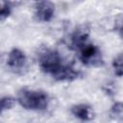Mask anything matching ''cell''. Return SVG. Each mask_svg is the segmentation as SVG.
Segmentation results:
<instances>
[{
    "label": "cell",
    "mask_w": 123,
    "mask_h": 123,
    "mask_svg": "<svg viewBox=\"0 0 123 123\" xmlns=\"http://www.w3.org/2000/svg\"><path fill=\"white\" fill-rule=\"evenodd\" d=\"M17 102L26 110L42 111L48 107L49 97L44 91L21 89L17 94Z\"/></svg>",
    "instance_id": "6da1fadb"
},
{
    "label": "cell",
    "mask_w": 123,
    "mask_h": 123,
    "mask_svg": "<svg viewBox=\"0 0 123 123\" xmlns=\"http://www.w3.org/2000/svg\"><path fill=\"white\" fill-rule=\"evenodd\" d=\"M64 64L62 58L55 50L45 49L38 56V65L40 69L44 73L51 75L53 78L64 66Z\"/></svg>",
    "instance_id": "7a4b0ae2"
},
{
    "label": "cell",
    "mask_w": 123,
    "mask_h": 123,
    "mask_svg": "<svg viewBox=\"0 0 123 123\" xmlns=\"http://www.w3.org/2000/svg\"><path fill=\"white\" fill-rule=\"evenodd\" d=\"M76 51L79 52V59L84 64L89 66H101L103 64L101 51L96 45L86 42Z\"/></svg>",
    "instance_id": "3957f363"
},
{
    "label": "cell",
    "mask_w": 123,
    "mask_h": 123,
    "mask_svg": "<svg viewBox=\"0 0 123 123\" xmlns=\"http://www.w3.org/2000/svg\"><path fill=\"white\" fill-rule=\"evenodd\" d=\"M35 14L39 21H50L55 13V5L50 1H40L36 4Z\"/></svg>",
    "instance_id": "277c9868"
},
{
    "label": "cell",
    "mask_w": 123,
    "mask_h": 123,
    "mask_svg": "<svg viewBox=\"0 0 123 123\" xmlns=\"http://www.w3.org/2000/svg\"><path fill=\"white\" fill-rule=\"evenodd\" d=\"M26 62H27V59L25 54L17 48L12 49L8 55L7 63L9 67L12 69H15V70L22 69L25 66Z\"/></svg>",
    "instance_id": "5b68a950"
},
{
    "label": "cell",
    "mask_w": 123,
    "mask_h": 123,
    "mask_svg": "<svg viewBox=\"0 0 123 123\" xmlns=\"http://www.w3.org/2000/svg\"><path fill=\"white\" fill-rule=\"evenodd\" d=\"M71 112L75 117L83 121H90L94 118V111L92 108L86 104H79L73 106L71 108Z\"/></svg>",
    "instance_id": "8992f818"
},
{
    "label": "cell",
    "mask_w": 123,
    "mask_h": 123,
    "mask_svg": "<svg viewBox=\"0 0 123 123\" xmlns=\"http://www.w3.org/2000/svg\"><path fill=\"white\" fill-rule=\"evenodd\" d=\"M111 116L114 119V120H118L121 121L122 117H123V105L121 102H116L112 105L111 111H110Z\"/></svg>",
    "instance_id": "52a82bcc"
},
{
    "label": "cell",
    "mask_w": 123,
    "mask_h": 123,
    "mask_svg": "<svg viewBox=\"0 0 123 123\" xmlns=\"http://www.w3.org/2000/svg\"><path fill=\"white\" fill-rule=\"evenodd\" d=\"M12 12V7L10 3L6 1H0V20H5L10 16Z\"/></svg>",
    "instance_id": "ba28073f"
},
{
    "label": "cell",
    "mask_w": 123,
    "mask_h": 123,
    "mask_svg": "<svg viewBox=\"0 0 123 123\" xmlns=\"http://www.w3.org/2000/svg\"><path fill=\"white\" fill-rule=\"evenodd\" d=\"M112 67L114 70L115 75H117L118 77L122 76L123 73V69H122V55L119 54L112 62Z\"/></svg>",
    "instance_id": "9c48e42d"
},
{
    "label": "cell",
    "mask_w": 123,
    "mask_h": 123,
    "mask_svg": "<svg viewBox=\"0 0 123 123\" xmlns=\"http://www.w3.org/2000/svg\"><path fill=\"white\" fill-rule=\"evenodd\" d=\"M5 109H4V106H3V101H2V99H0V114H1V112L4 111Z\"/></svg>",
    "instance_id": "30bf717a"
}]
</instances>
